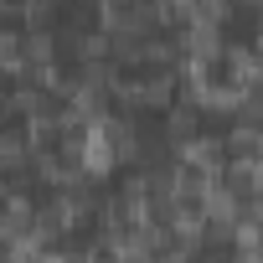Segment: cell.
<instances>
[{
  "label": "cell",
  "instance_id": "1",
  "mask_svg": "<svg viewBox=\"0 0 263 263\" xmlns=\"http://www.w3.org/2000/svg\"><path fill=\"white\" fill-rule=\"evenodd\" d=\"M114 165H119V155H114V140H108V119H93L88 135H83V150H78V171L83 176H108Z\"/></svg>",
  "mask_w": 263,
  "mask_h": 263
},
{
  "label": "cell",
  "instance_id": "2",
  "mask_svg": "<svg viewBox=\"0 0 263 263\" xmlns=\"http://www.w3.org/2000/svg\"><path fill=\"white\" fill-rule=\"evenodd\" d=\"M181 47L191 52V62H212V57L222 52V36H217V21H212V16H196V11H191V26L181 31Z\"/></svg>",
  "mask_w": 263,
  "mask_h": 263
},
{
  "label": "cell",
  "instance_id": "3",
  "mask_svg": "<svg viewBox=\"0 0 263 263\" xmlns=\"http://www.w3.org/2000/svg\"><path fill=\"white\" fill-rule=\"evenodd\" d=\"M181 165H191V171H201V176H217L222 145H217V140H186V145H181Z\"/></svg>",
  "mask_w": 263,
  "mask_h": 263
},
{
  "label": "cell",
  "instance_id": "4",
  "mask_svg": "<svg viewBox=\"0 0 263 263\" xmlns=\"http://www.w3.org/2000/svg\"><path fill=\"white\" fill-rule=\"evenodd\" d=\"M227 150L237 155V160H263V135L253 124H237L232 135H227Z\"/></svg>",
  "mask_w": 263,
  "mask_h": 263
},
{
  "label": "cell",
  "instance_id": "5",
  "mask_svg": "<svg viewBox=\"0 0 263 263\" xmlns=\"http://www.w3.org/2000/svg\"><path fill=\"white\" fill-rule=\"evenodd\" d=\"M196 119H201V103H181V108H171V140H176V145H186V140L196 135Z\"/></svg>",
  "mask_w": 263,
  "mask_h": 263
},
{
  "label": "cell",
  "instance_id": "6",
  "mask_svg": "<svg viewBox=\"0 0 263 263\" xmlns=\"http://www.w3.org/2000/svg\"><path fill=\"white\" fill-rule=\"evenodd\" d=\"M26 155H31L26 135H0V171H16V165H26Z\"/></svg>",
  "mask_w": 263,
  "mask_h": 263
},
{
  "label": "cell",
  "instance_id": "7",
  "mask_svg": "<svg viewBox=\"0 0 263 263\" xmlns=\"http://www.w3.org/2000/svg\"><path fill=\"white\" fill-rule=\"evenodd\" d=\"M237 263H263V248H253V253H242Z\"/></svg>",
  "mask_w": 263,
  "mask_h": 263
},
{
  "label": "cell",
  "instance_id": "8",
  "mask_svg": "<svg viewBox=\"0 0 263 263\" xmlns=\"http://www.w3.org/2000/svg\"><path fill=\"white\" fill-rule=\"evenodd\" d=\"M0 98H6V88H0Z\"/></svg>",
  "mask_w": 263,
  "mask_h": 263
}]
</instances>
